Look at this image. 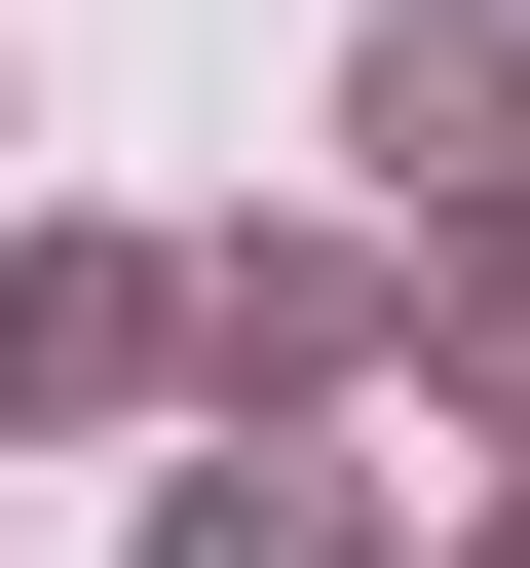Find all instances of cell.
<instances>
[{"mask_svg":"<svg viewBox=\"0 0 530 568\" xmlns=\"http://www.w3.org/2000/svg\"><path fill=\"white\" fill-rule=\"evenodd\" d=\"M492 568H530V530H492Z\"/></svg>","mask_w":530,"mask_h":568,"instance_id":"1","label":"cell"}]
</instances>
